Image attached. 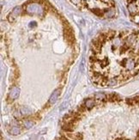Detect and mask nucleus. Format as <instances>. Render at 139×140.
Returning a JSON list of instances; mask_svg holds the SVG:
<instances>
[{
	"label": "nucleus",
	"instance_id": "1",
	"mask_svg": "<svg viewBox=\"0 0 139 140\" xmlns=\"http://www.w3.org/2000/svg\"><path fill=\"white\" fill-rule=\"evenodd\" d=\"M26 11L31 15H42L44 10L39 3H29L26 6Z\"/></svg>",
	"mask_w": 139,
	"mask_h": 140
},
{
	"label": "nucleus",
	"instance_id": "2",
	"mask_svg": "<svg viewBox=\"0 0 139 140\" xmlns=\"http://www.w3.org/2000/svg\"><path fill=\"white\" fill-rule=\"evenodd\" d=\"M120 65H123V66L126 69V71H128V72L132 71L133 70H135V69L138 67L137 60L135 59H132V58H131V59H124V60L120 63Z\"/></svg>",
	"mask_w": 139,
	"mask_h": 140
},
{
	"label": "nucleus",
	"instance_id": "3",
	"mask_svg": "<svg viewBox=\"0 0 139 140\" xmlns=\"http://www.w3.org/2000/svg\"><path fill=\"white\" fill-rule=\"evenodd\" d=\"M21 12H22V7H20V6L16 7V8L12 10V12L9 15V16H8L9 21H10V22H13L15 21V19H16V16H18L21 14Z\"/></svg>",
	"mask_w": 139,
	"mask_h": 140
},
{
	"label": "nucleus",
	"instance_id": "4",
	"mask_svg": "<svg viewBox=\"0 0 139 140\" xmlns=\"http://www.w3.org/2000/svg\"><path fill=\"white\" fill-rule=\"evenodd\" d=\"M137 35L135 34H131V35H128L126 37L125 40V44L127 46H134V45L137 44Z\"/></svg>",
	"mask_w": 139,
	"mask_h": 140
},
{
	"label": "nucleus",
	"instance_id": "5",
	"mask_svg": "<svg viewBox=\"0 0 139 140\" xmlns=\"http://www.w3.org/2000/svg\"><path fill=\"white\" fill-rule=\"evenodd\" d=\"M19 93H20V89L18 87H14L12 89L10 90V98L11 100H15L19 96Z\"/></svg>",
	"mask_w": 139,
	"mask_h": 140
},
{
	"label": "nucleus",
	"instance_id": "6",
	"mask_svg": "<svg viewBox=\"0 0 139 140\" xmlns=\"http://www.w3.org/2000/svg\"><path fill=\"white\" fill-rule=\"evenodd\" d=\"M128 10L132 16H135L138 13V6H137L136 3H130L128 4Z\"/></svg>",
	"mask_w": 139,
	"mask_h": 140
},
{
	"label": "nucleus",
	"instance_id": "7",
	"mask_svg": "<svg viewBox=\"0 0 139 140\" xmlns=\"http://www.w3.org/2000/svg\"><path fill=\"white\" fill-rule=\"evenodd\" d=\"M59 93H60L59 89H56V90L52 93V96H51V97H50V99H49V103L50 104H54V103H55L56 101H57V99H58V97H59Z\"/></svg>",
	"mask_w": 139,
	"mask_h": 140
},
{
	"label": "nucleus",
	"instance_id": "8",
	"mask_svg": "<svg viewBox=\"0 0 139 140\" xmlns=\"http://www.w3.org/2000/svg\"><path fill=\"white\" fill-rule=\"evenodd\" d=\"M83 105L85 106V107L87 108V109L90 110V109H92V108L94 107V106L95 105V102L93 100V99H88V100L85 101Z\"/></svg>",
	"mask_w": 139,
	"mask_h": 140
},
{
	"label": "nucleus",
	"instance_id": "9",
	"mask_svg": "<svg viewBox=\"0 0 139 140\" xmlns=\"http://www.w3.org/2000/svg\"><path fill=\"white\" fill-rule=\"evenodd\" d=\"M20 132H21L20 128L18 127V126H12V127L10 129V133L11 134V135L16 136V135H18V134H20Z\"/></svg>",
	"mask_w": 139,
	"mask_h": 140
},
{
	"label": "nucleus",
	"instance_id": "10",
	"mask_svg": "<svg viewBox=\"0 0 139 140\" xmlns=\"http://www.w3.org/2000/svg\"><path fill=\"white\" fill-rule=\"evenodd\" d=\"M20 112L22 115H30L32 113V110L30 109L29 107H22L21 108Z\"/></svg>",
	"mask_w": 139,
	"mask_h": 140
},
{
	"label": "nucleus",
	"instance_id": "11",
	"mask_svg": "<svg viewBox=\"0 0 139 140\" xmlns=\"http://www.w3.org/2000/svg\"><path fill=\"white\" fill-rule=\"evenodd\" d=\"M114 13H115V10L113 9H110L107 10H104V16L106 17H112L114 16Z\"/></svg>",
	"mask_w": 139,
	"mask_h": 140
},
{
	"label": "nucleus",
	"instance_id": "12",
	"mask_svg": "<svg viewBox=\"0 0 139 140\" xmlns=\"http://www.w3.org/2000/svg\"><path fill=\"white\" fill-rule=\"evenodd\" d=\"M34 125H35V123H34V121H32V120H25L23 123L24 127L27 128V129H30V128H32L34 126Z\"/></svg>",
	"mask_w": 139,
	"mask_h": 140
},
{
	"label": "nucleus",
	"instance_id": "13",
	"mask_svg": "<svg viewBox=\"0 0 139 140\" xmlns=\"http://www.w3.org/2000/svg\"><path fill=\"white\" fill-rule=\"evenodd\" d=\"M118 84V80L115 79V78H112V79H109L106 83V85L107 86H115V85Z\"/></svg>",
	"mask_w": 139,
	"mask_h": 140
},
{
	"label": "nucleus",
	"instance_id": "14",
	"mask_svg": "<svg viewBox=\"0 0 139 140\" xmlns=\"http://www.w3.org/2000/svg\"><path fill=\"white\" fill-rule=\"evenodd\" d=\"M106 98V96L104 94H101V93H98V94H96L95 96V99L96 101H104Z\"/></svg>",
	"mask_w": 139,
	"mask_h": 140
},
{
	"label": "nucleus",
	"instance_id": "15",
	"mask_svg": "<svg viewBox=\"0 0 139 140\" xmlns=\"http://www.w3.org/2000/svg\"><path fill=\"white\" fill-rule=\"evenodd\" d=\"M70 2L78 8H82V0H70Z\"/></svg>",
	"mask_w": 139,
	"mask_h": 140
},
{
	"label": "nucleus",
	"instance_id": "16",
	"mask_svg": "<svg viewBox=\"0 0 139 140\" xmlns=\"http://www.w3.org/2000/svg\"><path fill=\"white\" fill-rule=\"evenodd\" d=\"M133 21L139 25V15H135V16H133Z\"/></svg>",
	"mask_w": 139,
	"mask_h": 140
},
{
	"label": "nucleus",
	"instance_id": "17",
	"mask_svg": "<svg viewBox=\"0 0 139 140\" xmlns=\"http://www.w3.org/2000/svg\"><path fill=\"white\" fill-rule=\"evenodd\" d=\"M66 106H67V102H65L63 104H62L61 106H60V111H62V110L65 109V108L66 107Z\"/></svg>",
	"mask_w": 139,
	"mask_h": 140
},
{
	"label": "nucleus",
	"instance_id": "18",
	"mask_svg": "<svg viewBox=\"0 0 139 140\" xmlns=\"http://www.w3.org/2000/svg\"><path fill=\"white\" fill-rule=\"evenodd\" d=\"M30 140H38L37 139V138H36V136H33V137L30 139Z\"/></svg>",
	"mask_w": 139,
	"mask_h": 140
},
{
	"label": "nucleus",
	"instance_id": "19",
	"mask_svg": "<svg viewBox=\"0 0 139 140\" xmlns=\"http://www.w3.org/2000/svg\"><path fill=\"white\" fill-rule=\"evenodd\" d=\"M115 140H123V139H121V138H119V139H116Z\"/></svg>",
	"mask_w": 139,
	"mask_h": 140
},
{
	"label": "nucleus",
	"instance_id": "20",
	"mask_svg": "<svg viewBox=\"0 0 139 140\" xmlns=\"http://www.w3.org/2000/svg\"><path fill=\"white\" fill-rule=\"evenodd\" d=\"M138 138H139V131L138 132Z\"/></svg>",
	"mask_w": 139,
	"mask_h": 140
},
{
	"label": "nucleus",
	"instance_id": "21",
	"mask_svg": "<svg viewBox=\"0 0 139 140\" xmlns=\"http://www.w3.org/2000/svg\"><path fill=\"white\" fill-rule=\"evenodd\" d=\"M1 140H2V139H1Z\"/></svg>",
	"mask_w": 139,
	"mask_h": 140
}]
</instances>
